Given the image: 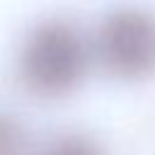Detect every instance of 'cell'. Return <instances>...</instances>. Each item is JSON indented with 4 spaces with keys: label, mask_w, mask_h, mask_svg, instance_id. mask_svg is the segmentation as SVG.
<instances>
[{
    "label": "cell",
    "mask_w": 155,
    "mask_h": 155,
    "mask_svg": "<svg viewBox=\"0 0 155 155\" xmlns=\"http://www.w3.org/2000/svg\"><path fill=\"white\" fill-rule=\"evenodd\" d=\"M0 155H27V133L22 124L0 111Z\"/></svg>",
    "instance_id": "4"
},
{
    "label": "cell",
    "mask_w": 155,
    "mask_h": 155,
    "mask_svg": "<svg viewBox=\"0 0 155 155\" xmlns=\"http://www.w3.org/2000/svg\"><path fill=\"white\" fill-rule=\"evenodd\" d=\"M102 63L119 78L138 80L155 73V15L143 7L109 12L97 31Z\"/></svg>",
    "instance_id": "2"
},
{
    "label": "cell",
    "mask_w": 155,
    "mask_h": 155,
    "mask_svg": "<svg viewBox=\"0 0 155 155\" xmlns=\"http://www.w3.org/2000/svg\"><path fill=\"white\" fill-rule=\"evenodd\" d=\"M90 65L82 34L63 19L36 24L19 53V75L27 90L41 97H61L80 85Z\"/></svg>",
    "instance_id": "1"
},
{
    "label": "cell",
    "mask_w": 155,
    "mask_h": 155,
    "mask_svg": "<svg viewBox=\"0 0 155 155\" xmlns=\"http://www.w3.org/2000/svg\"><path fill=\"white\" fill-rule=\"evenodd\" d=\"M44 155H104L102 148L85 133H65L58 136L46 150Z\"/></svg>",
    "instance_id": "3"
}]
</instances>
